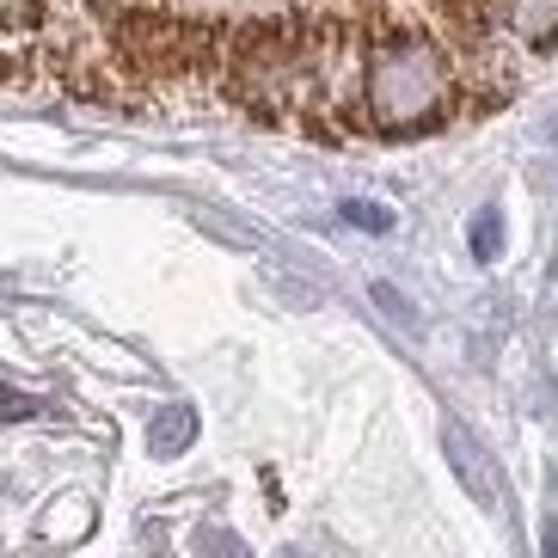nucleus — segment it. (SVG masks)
<instances>
[{
  "label": "nucleus",
  "instance_id": "obj_2",
  "mask_svg": "<svg viewBox=\"0 0 558 558\" xmlns=\"http://www.w3.org/2000/svg\"><path fill=\"white\" fill-rule=\"evenodd\" d=\"M497 25L515 50H553L558 37V0H497Z\"/></svg>",
  "mask_w": 558,
  "mask_h": 558
},
{
  "label": "nucleus",
  "instance_id": "obj_7",
  "mask_svg": "<svg viewBox=\"0 0 558 558\" xmlns=\"http://www.w3.org/2000/svg\"><path fill=\"white\" fill-rule=\"evenodd\" d=\"M197 558H252L246 553V541H240V534H228V527H197Z\"/></svg>",
  "mask_w": 558,
  "mask_h": 558
},
{
  "label": "nucleus",
  "instance_id": "obj_1",
  "mask_svg": "<svg viewBox=\"0 0 558 558\" xmlns=\"http://www.w3.org/2000/svg\"><path fill=\"white\" fill-rule=\"evenodd\" d=\"M362 123L375 135H436L460 117V62L448 37L424 19H368Z\"/></svg>",
  "mask_w": 558,
  "mask_h": 558
},
{
  "label": "nucleus",
  "instance_id": "obj_4",
  "mask_svg": "<svg viewBox=\"0 0 558 558\" xmlns=\"http://www.w3.org/2000/svg\"><path fill=\"white\" fill-rule=\"evenodd\" d=\"M191 442H197V411L191 405H160L148 417V454L172 460V454H184Z\"/></svg>",
  "mask_w": 558,
  "mask_h": 558
},
{
  "label": "nucleus",
  "instance_id": "obj_8",
  "mask_svg": "<svg viewBox=\"0 0 558 558\" xmlns=\"http://www.w3.org/2000/svg\"><path fill=\"white\" fill-rule=\"evenodd\" d=\"M44 411V399L19 393V387H0V424H25V417H37Z\"/></svg>",
  "mask_w": 558,
  "mask_h": 558
},
{
  "label": "nucleus",
  "instance_id": "obj_3",
  "mask_svg": "<svg viewBox=\"0 0 558 558\" xmlns=\"http://www.w3.org/2000/svg\"><path fill=\"white\" fill-rule=\"evenodd\" d=\"M442 448H448V460H454L460 485H466V492H473L485 509H497V478H492V460H485V448H478L460 424H442Z\"/></svg>",
  "mask_w": 558,
  "mask_h": 558
},
{
  "label": "nucleus",
  "instance_id": "obj_5",
  "mask_svg": "<svg viewBox=\"0 0 558 558\" xmlns=\"http://www.w3.org/2000/svg\"><path fill=\"white\" fill-rule=\"evenodd\" d=\"M466 240H473V258L478 264H497V258H504V209L485 203V209L473 215V233H466Z\"/></svg>",
  "mask_w": 558,
  "mask_h": 558
},
{
  "label": "nucleus",
  "instance_id": "obj_9",
  "mask_svg": "<svg viewBox=\"0 0 558 558\" xmlns=\"http://www.w3.org/2000/svg\"><path fill=\"white\" fill-rule=\"evenodd\" d=\"M368 295H375V307H387V313H393L399 326H417V307H411V301L399 295L393 282H375V289H368Z\"/></svg>",
  "mask_w": 558,
  "mask_h": 558
},
{
  "label": "nucleus",
  "instance_id": "obj_6",
  "mask_svg": "<svg viewBox=\"0 0 558 558\" xmlns=\"http://www.w3.org/2000/svg\"><path fill=\"white\" fill-rule=\"evenodd\" d=\"M344 221H350V228H362V233H393L399 215L387 209V203H362V197H350V203H344Z\"/></svg>",
  "mask_w": 558,
  "mask_h": 558
},
{
  "label": "nucleus",
  "instance_id": "obj_10",
  "mask_svg": "<svg viewBox=\"0 0 558 558\" xmlns=\"http://www.w3.org/2000/svg\"><path fill=\"white\" fill-rule=\"evenodd\" d=\"M277 558H301V553H277Z\"/></svg>",
  "mask_w": 558,
  "mask_h": 558
}]
</instances>
